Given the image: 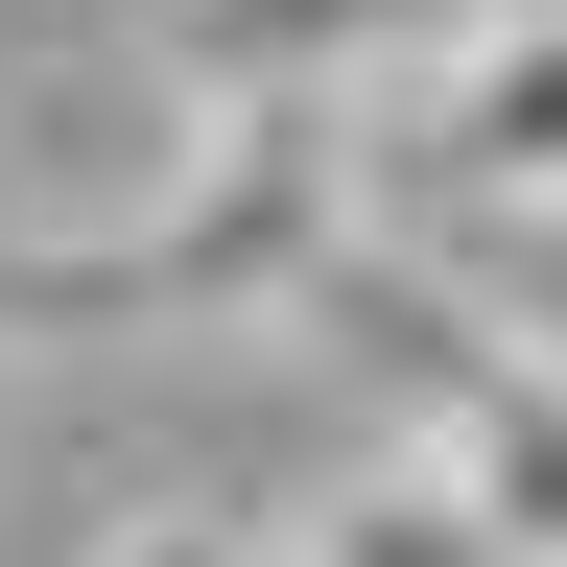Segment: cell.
Instances as JSON below:
<instances>
[{
	"mask_svg": "<svg viewBox=\"0 0 567 567\" xmlns=\"http://www.w3.org/2000/svg\"><path fill=\"white\" fill-rule=\"evenodd\" d=\"M354 260V118L0 142V331H260Z\"/></svg>",
	"mask_w": 567,
	"mask_h": 567,
	"instance_id": "1",
	"label": "cell"
},
{
	"mask_svg": "<svg viewBox=\"0 0 567 567\" xmlns=\"http://www.w3.org/2000/svg\"><path fill=\"white\" fill-rule=\"evenodd\" d=\"M308 308L402 354V473L450 496V520H473L496 567H567V354H544L520 308H496V284L402 260V237H354V260L308 284Z\"/></svg>",
	"mask_w": 567,
	"mask_h": 567,
	"instance_id": "2",
	"label": "cell"
},
{
	"mask_svg": "<svg viewBox=\"0 0 567 567\" xmlns=\"http://www.w3.org/2000/svg\"><path fill=\"white\" fill-rule=\"evenodd\" d=\"M354 237H402V260L567 237V0H473L450 48L354 118Z\"/></svg>",
	"mask_w": 567,
	"mask_h": 567,
	"instance_id": "3",
	"label": "cell"
},
{
	"mask_svg": "<svg viewBox=\"0 0 567 567\" xmlns=\"http://www.w3.org/2000/svg\"><path fill=\"white\" fill-rule=\"evenodd\" d=\"M473 0H166V95L189 118H379Z\"/></svg>",
	"mask_w": 567,
	"mask_h": 567,
	"instance_id": "4",
	"label": "cell"
},
{
	"mask_svg": "<svg viewBox=\"0 0 567 567\" xmlns=\"http://www.w3.org/2000/svg\"><path fill=\"white\" fill-rule=\"evenodd\" d=\"M118 567H213V544H118Z\"/></svg>",
	"mask_w": 567,
	"mask_h": 567,
	"instance_id": "5",
	"label": "cell"
},
{
	"mask_svg": "<svg viewBox=\"0 0 567 567\" xmlns=\"http://www.w3.org/2000/svg\"><path fill=\"white\" fill-rule=\"evenodd\" d=\"M213 567H237V544H213Z\"/></svg>",
	"mask_w": 567,
	"mask_h": 567,
	"instance_id": "6",
	"label": "cell"
}]
</instances>
